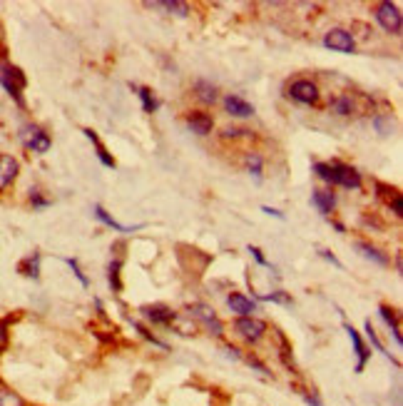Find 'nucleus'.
Segmentation results:
<instances>
[{
	"label": "nucleus",
	"instance_id": "nucleus-1",
	"mask_svg": "<svg viewBox=\"0 0 403 406\" xmlns=\"http://www.w3.org/2000/svg\"><path fill=\"white\" fill-rule=\"evenodd\" d=\"M0 85L6 88V92L13 100L18 102V105H23V90H25V85H28V80H25L20 67L10 65V63L0 65Z\"/></svg>",
	"mask_w": 403,
	"mask_h": 406
},
{
	"label": "nucleus",
	"instance_id": "nucleus-2",
	"mask_svg": "<svg viewBox=\"0 0 403 406\" xmlns=\"http://www.w3.org/2000/svg\"><path fill=\"white\" fill-rule=\"evenodd\" d=\"M18 138H20V143H23V147L33 149V152H38V155H45V152L50 149V145H53L48 132L38 125H25L23 130H20Z\"/></svg>",
	"mask_w": 403,
	"mask_h": 406
},
{
	"label": "nucleus",
	"instance_id": "nucleus-3",
	"mask_svg": "<svg viewBox=\"0 0 403 406\" xmlns=\"http://www.w3.org/2000/svg\"><path fill=\"white\" fill-rule=\"evenodd\" d=\"M376 20L381 23V28L386 33H391V35H401V28H403V18H401V10H398L396 3H379L374 10Z\"/></svg>",
	"mask_w": 403,
	"mask_h": 406
},
{
	"label": "nucleus",
	"instance_id": "nucleus-4",
	"mask_svg": "<svg viewBox=\"0 0 403 406\" xmlns=\"http://www.w3.org/2000/svg\"><path fill=\"white\" fill-rule=\"evenodd\" d=\"M331 165V185L346 187V190H359L361 187V174L344 162H329Z\"/></svg>",
	"mask_w": 403,
	"mask_h": 406
},
{
	"label": "nucleus",
	"instance_id": "nucleus-5",
	"mask_svg": "<svg viewBox=\"0 0 403 406\" xmlns=\"http://www.w3.org/2000/svg\"><path fill=\"white\" fill-rule=\"evenodd\" d=\"M234 332H237L244 341L256 344L261 336L267 334V324L261 322V319H254V317H242V319L234 322Z\"/></svg>",
	"mask_w": 403,
	"mask_h": 406
},
{
	"label": "nucleus",
	"instance_id": "nucleus-6",
	"mask_svg": "<svg viewBox=\"0 0 403 406\" xmlns=\"http://www.w3.org/2000/svg\"><path fill=\"white\" fill-rule=\"evenodd\" d=\"M324 45L331 50H336V53H354L356 42H354V35H351L349 30L344 28H334L327 33V38H324Z\"/></svg>",
	"mask_w": 403,
	"mask_h": 406
},
{
	"label": "nucleus",
	"instance_id": "nucleus-7",
	"mask_svg": "<svg viewBox=\"0 0 403 406\" xmlns=\"http://www.w3.org/2000/svg\"><path fill=\"white\" fill-rule=\"evenodd\" d=\"M190 314L197 319V322L204 324V329H207L209 334L222 336V332H224V324H222L220 319H217V314H214V311L209 309L207 304H195V307H190Z\"/></svg>",
	"mask_w": 403,
	"mask_h": 406
},
{
	"label": "nucleus",
	"instance_id": "nucleus-8",
	"mask_svg": "<svg viewBox=\"0 0 403 406\" xmlns=\"http://www.w3.org/2000/svg\"><path fill=\"white\" fill-rule=\"evenodd\" d=\"M289 95L291 100L302 102V105H314L319 100V88L311 80H294L289 88Z\"/></svg>",
	"mask_w": 403,
	"mask_h": 406
},
{
	"label": "nucleus",
	"instance_id": "nucleus-9",
	"mask_svg": "<svg viewBox=\"0 0 403 406\" xmlns=\"http://www.w3.org/2000/svg\"><path fill=\"white\" fill-rule=\"evenodd\" d=\"M18 172H20V165H18L15 157L13 155H0V192H6L8 187L15 182Z\"/></svg>",
	"mask_w": 403,
	"mask_h": 406
},
{
	"label": "nucleus",
	"instance_id": "nucleus-10",
	"mask_svg": "<svg viewBox=\"0 0 403 406\" xmlns=\"http://www.w3.org/2000/svg\"><path fill=\"white\" fill-rule=\"evenodd\" d=\"M224 110L231 115V117H239V120L252 117V115H254V105H249V102L244 100V97H239V95H227L224 97Z\"/></svg>",
	"mask_w": 403,
	"mask_h": 406
},
{
	"label": "nucleus",
	"instance_id": "nucleus-11",
	"mask_svg": "<svg viewBox=\"0 0 403 406\" xmlns=\"http://www.w3.org/2000/svg\"><path fill=\"white\" fill-rule=\"evenodd\" d=\"M227 307H229L234 314H239V317H252V314L256 311L254 302H252L249 297L239 294V292H231L229 297H227Z\"/></svg>",
	"mask_w": 403,
	"mask_h": 406
},
{
	"label": "nucleus",
	"instance_id": "nucleus-12",
	"mask_svg": "<svg viewBox=\"0 0 403 406\" xmlns=\"http://www.w3.org/2000/svg\"><path fill=\"white\" fill-rule=\"evenodd\" d=\"M344 329H346V334H349V339H351V344H354V352H356V357H359V364H356V371H363V366H366V362H368V349H366V344H363V339L359 336V332H356L351 324H344Z\"/></svg>",
	"mask_w": 403,
	"mask_h": 406
},
{
	"label": "nucleus",
	"instance_id": "nucleus-13",
	"mask_svg": "<svg viewBox=\"0 0 403 406\" xmlns=\"http://www.w3.org/2000/svg\"><path fill=\"white\" fill-rule=\"evenodd\" d=\"M187 127H190L195 135H209L214 127V120H212V115H207V113H190L187 115Z\"/></svg>",
	"mask_w": 403,
	"mask_h": 406
},
{
	"label": "nucleus",
	"instance_id": "nucleus-14",
	"mask_svg": "<svg viewBox=\"0 0 403 406\" xmlns=\"http://www.w3.org/2000/svg\"><path fill=\"white\" fill-rule=\"evenodd\" d=\"M142 314L149 319L152 324H170L174 319V311L165 304H152V307H142Z\"/></svg>",
	"mask_w": 403,
	"mask_h": 406
},
{
	"label": "nucleus",
	"instance_id": "nucleus-15",
	"mask_svg": "<svg viewBox=\"0 0 403 406\" xmlns=\"http://www.w3.org/2000/svg\"><path fill=\"white\" fill-rule=\"evenodd\" d=\"M311 204H314L324 217H329V212H331L334 204H336V197H334V192H329V190H314Z\"/></svg>",
	"mask_w": 403,
	"mask_h": 406
},
{
	"label": "nucleus",
	"instance_id": "nucleus-16",
	"mask_svg": "<svg viewBox=\"0 0 403 406\" xmlns=\"http://www.w3.org/2000/svg\"><path fill=\"white\" fill-rule=\"evenodd\" d=\"M147 8H152V10H165L170 13V15H179V18H184V15H190V6L187 3H179V0H167V3H145Z\"/></svg>",
	"mask_w": 403,
	"mask_h": 406
},
{
	"label": "nucleus",
	"instance_id": "nucleus-17",
	"mask_svg": "<svg viewBox=\"0 0 403 406\" xmlns=\"http://www.w3.org/2000/svg\"><path fill=\"white\" fill-rule=\"evenodd\" d=\"M92 209H95V217L102 222V225H107V227L117 229V232H125V234H127V232H135V229H140V225H135V227H127V225H120L117 220H113V217L107 215L105 207H102V204H95V207H92Z\"/></svg>",
	"mask_w": 403,
	"mask_h": 406
},
{
	"label": "nucleus",
	"instance_id": "nucleus-18",
	"mask_svg": "<svg viewBox=\"0 0 403 406\" xmlns=\"http://www.w3.org/2000/svg\"><path fill=\"white\" fill-rule=\"evenodd\" d=\"M195 92L202 102H207V105H214L217 102V85H212L209 80H197L195 83Z\"/></svg>",
	"mask_w": 403,
	"mask_h": 406
},
{
	"label": "nucleus",
	"instance_id": "nucleus-19",
	"mask_svg": "<svg viewBox=\"0 0 403 406\" xmlns=\"http://www.w3.org/2000/svg\"><path fill=\"white\" fill-rule=\"evenodd\" d=\"M331 113L334 115H341V117H349L351 113H354V100H351V95H336L331 100Z\"/></svg>",
	"mask_w": 403,
	"mask_h": 406
},
{
	"label": "nucleus",
	"instance_id": "nucleus-20",
	"mask_svg": "<svg viewBox=\"0 0 403 406\" xmlns=\"http://www.w3.org/2000/svg\"><path fill=\"white\" fill-rule=\"evenodd\" d=\"M18 269H20V275H25V277H33V279H38L40 277V254H30L28 259H23V262L18 264Z\"/></svg>",
	"mask_w": 403,
	"mask_h": 406
},
{
	"label": "nucleus",
	"instance_id": "nucleus-21",
	"mask_svg": "<svg viewBox=\"0 0 403 406\" xmlns=\"http://www.w3.org/2000/svg\"><path fill=\"white\" fill-rule=\"evenodd\" d=\"M356 250L361 252V254H363L366 259H371V262L381 264V267H386V264H388V257H386V254H381V252L376 250V247L366 245V242H356Z\"/></svg>",
	"mask_w": 403,
	"mask_h": 406
},
{
	"label": "nucleus",
	"instance_id": "nucleus-22",
	"mask_svg": "<svg viewBox=\"0 0 403 406\" xmlns=\"http://www.w3.org/2000/svg\"><path fill=\"white\" fill-rule=\"evenodd\" d=\"M381 317L386 319V324L391 327V334H393V339H396V344L401 347L403 341H401V327H398V322H396V314H393V309H388V307H381Z\"/></svg>",
	"mask_w": 403,
	"mask_h": 406
},
{
	"label": "nucleus",
	"instance_id": "nucleus-23",
	"mask_svg": "<svg viewBox=\"0 0 403 406\" xmlns=\"http://www.w3.org/2000/svg\"><path fill=\"white\" fill-rule=\"evenodd\" d=\"M85 135H88V140H92V145H95L97 147V157H100L102 160V165H105V168H115V160L110 155H107V149H105V145L100 143V140H97V135L92 130H85Z\"/></svg>",
	"mask_w": 403,
	"mask_h": 406
},
{
	"label": "nucleus",
	"instance_id": "nucleus-24",
	"mask_svg": "<svg viewBox=\"0 0 403 406\" xmlns=\"http://www.w3.org/2000/svg\"><path fill=\"white\" fill-rule=\"evenodd\" d=\"M137 95H140V100H142V110H145V113L152 115L154 110L160 108V100L154 97V92L149 88H140V92H137Z\"/></svg>",
	"mask_w": 403,
	"mask_h": 406
},
{
	"label": "nucleus",
	"instance_id": "nucleus-25",
	"mask_svg": "<svg viewBox=\"0 0 403 406\" xmlns=\"http://www.w3.org/2000/svg\"><path fill=\"white\" fill-rule=\"evenodd\" d=\"M247 170H249V174L256 179V182H261V170H264V162H261V157L256 155V152H249L247 155Z\"/></svg>",
	"mask_w": 403,
	"mask_h": 406
},
{
	"label": "nucleus",
	"instance_id": "nucleus-26",
	"mask_svg": "<svg viewBox=\"0 0 403 406\" xmlns=\"http://www.w3.org/2000/svg\"><path fill=\"white\" fill-rule=\"evenodd\" d=\"M0 406H23V399L10 389L0 387Z\"/></svg>",
	"mask_w": 403,
	"mask_h": 406
},
{
	"label": "nucleus",
	"instance_id": "nucleus-27",
	"mask_svg": "<svg viewBox=\"0 0 403 406\" xmlns=\"http://www.w3.org/2000/svg\"><path fill=\"white\" fill-rule=\"evenodd\" d=\"M120 267H122V264L117 262V259H115L113 264H110V284H113V289L115 292H120V289H122V284H120Z\"/></svg>",
	"mask_w": 403,
	"mask_h": 406
},
{
	"label": "nucleus",
	"instance_id": "nucleus-28",
	"mask_svg": "<svg viewBox=\"0 0 403 406\" xmlns=\"http://www.w3.org/2000/svg\"><path fill=\"white\" fill-rule=\"evenodd\" d=\"M314 172L319 174L324 182H329V185H331V165H329V162H316Z\"/></svg>",
	"mask_w": 403,
	"mask_h": 406
},
{
	"label": "nucleus",
	"instance_id": "nucleus-29",
	"mask_svg": "<svg viewBox=\"0 0 403 406\" xmlns=\"http://www.w3.org/2000/svg\"><path fill=\"white\" fill-rule=\"evenodd\" d=\"M264 302H279V304H291V297H286L284 292H272V294H264Z\"/></svg>",
	"mask_w": 403,
	"mask_h": 406
},
{
	"label": "nucleus",
	"instance_id": "nucleus-30",
	"mask_svg": "<svg viewBox=\"0 0 403 406\" xmlns=\"http://www.w3.org/2000/svg\"><path fill=\"white\" fill-rule=\"evenodd\" d=\"M366 332H368V339H371V344L376 347V352H384V344H381L379 336H376V329L371 327V322H366ZM384 354H386V352H384ZM386 357H388V354H386Z\"/></svg>",
	"mask_w": 403,
	"mask_h": 406
},
{
	"label": "nucleus",
	"instance_id": "nucleus-31",
	"mask_svg": "<svg viewBox=\"0 0 403 406\" xmlns=\"http://www.w3.org/2000/svg\"><path fill=\"white\" fill-rule=\"evenodd\" d=\"M67 264L72 267V272H75V277L80 279V284H83V287H88L90 282H88V277H85L83 272H80V264H77V259H67Z\"/></svg>",
	"mask_w": 403,
	"mask_h": 406
},
{
	"label": "nucleus",
	"instance_id": "nucleus-32",
	"mask_svg": "<svg viewBox=\"0 0 403 406\" xmlns=\"http://www.w3.org/2000/svg\"><path fill=\"white\" fill-rule=\"evenodd\" d=\"M30 202H33V207H38V209L48 207V200H42V197H40V192H38V190L30 192Z\"/></svg>",
	"mask_w": 403,
	"mask_h": 406
},
{
	"label": "nucleus",
	"instance_id": "nucleus-33",
	"mask_svg": "<svg viewBox=\"0 0 403 406\" xmlns=\"http://www.w3.org/2000/svg\"><path fill=\"white\" fill-rule=\"evenodd\" d=\"M319 254H321V257H324V259H327V262H331V264H334V267H338V269L344 267V264H341V262H338V259H336V257H334L331 252H327V250H319Z\"/></svg>",
	"mask_w": 403,
	"mask_h": 406
},
{
	"label": "nucleus",
	"instance_id": "nucleus-34",
	"mask_svg": "<svg viewBox=\"0 0 403 406\" xmlns=\"http://www.w3.org/2000/svg\"><path fill=\"white\" fill-rule=\"evenodd\" d=\"M249 252H252V257H254L256 259V262H259L261 264V267H267V259H264V254H261V250H259V247H249Z\"/></svg>",
	"mask_w": 403,
	"mask_h": 406
},
{
	"label": "nucleus",
	"instance_id": "nucleus-35",
	"mask_svg": "<svg viewBox=\"0 0 403 406\" xmlns=\"http://www.w3.org/2000/svg\"><path fill=\"white\" fill-rule=\"evenodd\" d=\"M261 212H267V215L277 217V220H284V215H281V212H279V209H274V207H267V204H264V207H261Z\"/></svg>",
	"mask_w": 403,
	"mask_h": 406
}]
</instances>
